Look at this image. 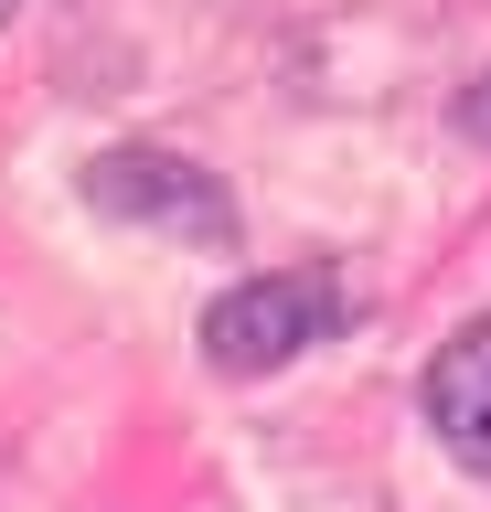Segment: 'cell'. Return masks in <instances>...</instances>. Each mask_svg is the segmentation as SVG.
<instances>
[{"mask_svg": "<svg viewBox=\"0 0 491 512\" xmlns=\"http://www.w3.org/2000/svg\"><path fill=\"white\" fill-rule=\"evenodd\" d=\"M331 331H342V278L331 267H267V278H235L203 310V363L214 374H278Z\"/></svg>", "mask_w": 491, "mask_h": 512, "instance_id": "obj_1", "label": "cell"}, {"mask_svg": "<svg viewBox=\"0 0 491 512\" xmlns=\"http://www.w3.org/2000/svg\"><path fill=\"white\" fill-rule=\"evenodd\" d=\"M11 11H22V0H0V22H11Z\"/></svg>", "mask_w": 491, "mask_h": 512, "instance_id": "obj_5", "label": "cell"}, {"mask_svg": "<svg viewBox=\"0 0 491 512\" xmlns=\"http://www.w3.org/2000/svg\"><path fill=\"white\" fill-rule=\"evenodd\" d=\"M459 139H481V150H491V64L459 86Z\"/></svg>", "mask_w": 491, "mask_h": 512, "instance_id": "obj_4", "label": "cell"}, {"mask_svg": "<svg viewBox=\"0 0 491 512\" xmlns=\"http://www.w3.org/2000/svg\"><path fill=\"white\" fill-rule=\"evenodd\" d=\"M86 203L118 224H161V235H193V246H235V203L225 182L182 150H97L86 160Z\"/></svg>", "mask_w": 491, "mask_h": 512, "instance_id": "obj_2", "label": "cell"}, {"mask_svg": "<svg viewBox=\"0 0 491 512\" xmlns=\"http://www.w3.org/2000/svg\"><path fill=\"white\" fill-rule=\"evenodd\" d=\"M417 406H427V427H438V448H449L459 470L491 480V320H459L449 342H438Z\"/></svg>", "mask_w": 491, "mask_h": 512, "instance_id": "obj_3", "label": "cell"}]
</instances>
